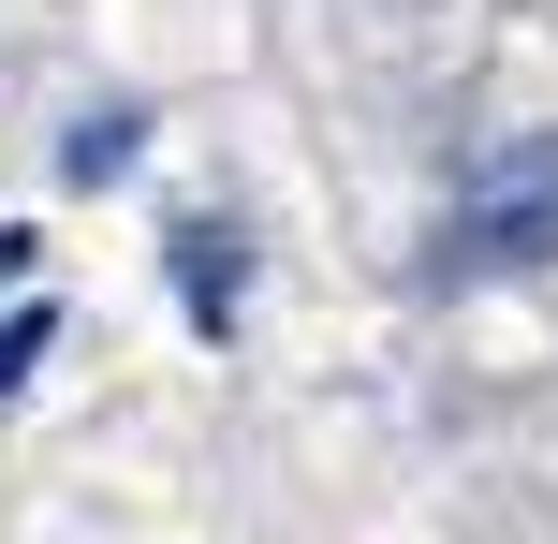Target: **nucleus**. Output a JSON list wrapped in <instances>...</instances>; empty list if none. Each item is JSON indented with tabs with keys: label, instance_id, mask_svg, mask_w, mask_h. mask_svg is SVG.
I'll use <instances>...</instances> for the list:
<instances>
[{
	"label": "nucleus",
	"instance_id": "4",
	"mask_svg": "<svg viewBox=\"0 0 558 544\" xmlns=\"http://www.w3.org/2000/svg\"><path fill=\"white\" fill-rule=\"evenodd\" d=\"M45 339H59L45 310H0V398H15V383H29V353H45Z\"/></svg>",
	"mask_w": 558,
	"mask_h": 544
},
{
	"label": "nucleus",
	"instance_id": "2",
	"mask_svg": "<svg viewBox=\"0 0 558 544\" xmlns=\"http://www.w3.org/2000/svg\"><path fill=\"white\" fill-rule=\"evenodd\" d=\"M177 294H192L206 324H235V235H221V221H192V235H177Z\"/></svg>",
	"mask_w": 558,
	"mask_h": 544
},
{
	"label": "nucleus",
	"instance_id": "3",
	"mask_svg": "<svg viewBox=\"0 0 558 544\" xmlns=\"http://www.w3.org/2000/svg\"><path fill=\"white\" fill-rule=\"evenodd\" d=\"M59 162H74V177H118V162H133V118H88V133L59 147Z\"/></svg>",
	"mask_w": 558,
	"mask_h": 544
},
{
	"label": "nucleus",
	"instance_id": "1",
	"mask_svg": "<svg viewBox=\"0 0 558 544\" xmlns=\"http://www.w3.org/2000/svg\"><path fill=\"white\" fill-rule=\"evenodd\" d=\"M441 280H514V265H558V133H514L471 192L441 206Z\"/></svg>",
	"mask_w": 558,
	"mask_h": 544
}]
</instances>
